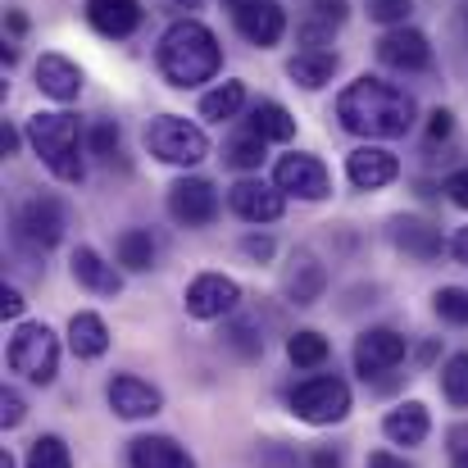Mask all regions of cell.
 Returning <instances> with one entry per match:
<instances>
[{
	"label": "cell",
	"instance_id": "6da1fadb",
	"mask_svg": "<svg viewBox=\"0 0 468 468\" xmlns=\"http://www.w3.org/2000/svg\"><path fill=\"white\" fill-rule=\"evenodd\" d=\"M414 114H419L414 96L387 78H373V73L346 82L336 96V123L355 137H368V142L405 137L414 128Z\"/></svg>",
	"mask_w": 468,
	"mask_h": 468
},
{
	"label": "cell",
	"instance_id": "7a4b0ae2",
	"mask_svg": "<svg viewBox=\"0 0 468 468\" xmlns=\"http://www.w3.org/2000/svg\"><path fill=\"white\" fill-rule=\"evenodd\" d=\"M218 69H223V46L200 18H177L159 37V73L168 78V87L186 91V87L214 82Z\"/></svg>",
	"mask_w": 468,
	"mask_h": 468
},
{
	"label": "cell",
	"instance_id": "3957f363",
	"mask_svg": "<svg viewBox=\"0 0 468 468\" xmlns=\"http://www.w3.org/2000/svg\"><path fill=\"white\" fill-rule=\"evenodd\" d=\"M27 146L41 155V164L59 177V182H82L87 164H82V128L78 114L69 110H37L23 128Z\"/></svg>",
	"mask_w": 468,
	"mask_h": 468
},
{
	"label": "cell",
	"instance_id": "277c9868",
	"mask_svg": "<svg viewBox=\"0 0 468 468\" xmlns=\"http://www.w3.org/2000/svg\"><path fill=\"white\" fill-rule=\"evenodd\" d=\"M9 368L18 378H27L32 387H50L55 373H59V336L46 327V323H18V332L9 336V350H5Z\"/></svg>",
	"mask_w": 468,
	"mask_h": 468
},
{
	"label": "cell",
	"instance_id": "5b68a950",
	"mask_svg": "<svg viewBox=\"0 0 468 468\" xmlns=\"http://www.w3.org/2000/svg\"><path fill=\"white\" fill-rule=\"evenodd\" d=\"M146 151L159 159V164H173V168H196L200 159L209 155V137L182 119V114H159L146 128Z\"/></svg>",
	"mask_w": 468,
	"mask_h": 468
},
{
	"label": "cell",
	"instance_id": "8992f818",
	"mask_svg": "<svg viewBox=\"0 0 468 468\" xmlns=\"http://www.w3.org/2000/svg\"><path fill=\"white\" fill-rule=\"evenodd\" d=\"M287 405H292V414H296L301 423L332 428V423H341V419L350 414L355 400H350V387H346L336 373H318V378H305L301 387H292Z\"/></svg>",
	"mask_w": 468,
	"mask_h": 468
},
{
	"label": "cell",
	"instance_id": "52a82bcc",
	"mask_svg": "<svg viewBox=\"0 0 468 468\" xmlns=\"http://www.w3.org/2000/svg\"><path fill=\"white\" fill-rule=\"evenodd\" d=\"M64 228H69V214L55 196H27L18 209H14V237L27 246V250H50L64 241Z\"/></svg>",
	"mask_w": 468,
	"mask_h": 468
},
{
	"label": "cell",
	"instance_id": "ba28073f",
	"mask_svg": "<svg viewBox=\"0 0 468 468\" xmlns=\"http://www.w3.org/2000/svg\"><path fill=\"white\" fill-rule=\"evenodd\" d=\"M273 186H278L282 196H296V200H327V196H332V173H327V164L318 155L296 151V155L278 159Z\"/></svg>",
	"mask_w": 468,
	"mask_h": 468
},
{
	"label": "cell",
	"instance_id": "9c48e42d",
	"mask_svg": "<svg viewBox=\"0 0 468 468\" xmlns=\"http://www.w3.org/2000/svg\"><path fill=\"white\" fill-rule=\"evenodd\" d=\"M405 355H410V341H405L400 332H391V327H368V332H359V341H355V373H359L364 382H373V378L400 368Z\"/></svg>",
	"mask_w": 468,
	"mask_h": 468
},
{
	"label": "cell",
	"instance_id": "30bf717a",
	"mask_svg": "<svg viewBox=\"0 0 468 468\" xmlns=\"http://www.w3.org/2000/svg\"><path fill=\"white\" fill-rule=\"evenodd\" d=\"M168 214L182 228H209L218 218V191L209 177H177L168 186Z\"/></svg>",
	"mask_w": 468,
	"mask_h": 468
},
{
	"label": "cell",
	"instance_id": "8fae6325",
	"mask_svg": "<svg viewBox=\"0 0 468 468\" xmlns=\"http://www.w3.org/2000/svg\"><path fill=\"white\" fill-rule=\"evenodd\" d=\"M105 400H110V410H114L119 419H128V423L155 419L159 410H164V391H159L155 382L137 378V373H114L110 387H105Z\"/></svg>",
	"mask_w": 468,
	"mask_h": 468
},
{
	"label": "cell",
	"instance_id": "7c38bea8",
	"mask_svg": "<svg viewBox=\"0 0 468 468\" xmlns=\"http://www.w3.org/2000/svg\"><path fill=\"white\" fill-rule=\"evenodd\" d=\"M182 305H186L191 318H205L209 323V318H223V314H232L241 305V287L228 273H200V278H191Z\"/></svg>",
	"mask_w": 468,
	"mask_h": 468
},
{
	"label": "cell",
	"instance_id": "4fadbf2b",
	"mask_svg": "<svg viewBox=\"0 0 468 468\" xmlns=\"http://www.w3.org/2000/svg\"><path fill=\"white\" fill-rule=\"evenodd\" d=\"M228 205H232V214L246 218V223H278V218L287 214V196H282L273 182H264V177H241V182L228 191Z\"/></svg>",
	"mask_w": 468,
	"mask_h": 468
},
{
	"label": "cell",
	"instance_id": "5bb4252c",
	"mask_svg": "<svg viewBox=\"0 0 468 468\" xmlns=\"http://www.w3.org/2000/svg\"><path fill=\"white\" fill-rule=\"evenodd\" d=\"M378 59L400 73H423V69H432V46L419 27H391L378 41Z\"/></svg>",
	"mask_w": 468,
	"mask_h": 468
},
{
	"label": "cell",
	"instance_id": "9a60e30c",
	"mask_svg": "<svg viewBox=\"0 0 468 468\" xmlns=\"http://www.w3.org/2000/svg\"><path fill=\"white\" fill-rule=\"evenodd\" d=\"M346 177L359 186V191H382L400 177V159L391 155L387 146H359L346 155Z\"/></svg>",
	"mask_w": 468,
	"mask_h": 468
},
{
	"label": "cell",
	"instance_id": "2e32d148",
	"mask_svg": "<svg viewBox=\"0 0 468 468\" xmlns=\"http://www.w3.org/2000/svg\"><path fill=\"white\" fill-rule=\"evenodd\" d=\"M232 18H237V32H241L250 46H260V50L278 46V41H282V32H287V9H282L278 0L246 5V9H237Z\"/></svg>",
	"mask_w": 468,
	"mask_h": 468
},
{
	"label": "cell",
	"instance_id": "e0dca14e",
	"mask_svg": "<svg viewBox=\"0 0 468 468\" xmlns=\"http://www.w3.org/2000/svg\"><path fill=\"white\" fill-rule=\"evenodd\" d=\"M391 241H396L410 260H419V264H432V260H441V250H446L441 228L428 223V218H414V214L391 218Z\"/></svg>",
	"mask_w": 468,
	"mask_h": 468
},
{
	"label": "cell",
	"instance_id": "ac0fdd59",
	"mask_svg": "<svg viewBox=\"0 0 468 468\" xmlns=\"http://www.w3.org/2000/svg\"><path fill=\"white\" fill-rule=\"evenodd\" d=\"M37 91L41 96H50V101H59V105H69V101H78V91H82V69L69 59V55H41L37 59Z\"/></svg>",
	"mask_w": 468,
	"mask_h": 468
},
{
	"label": "cell",
	"instance_id": "d6986e66",
	"mask_svg": "<svg viewBox=\"0 0 468 468\" xmlns=\"http://www.w3.org/2000/svg\"><path fill=\"white\" fill-rule=\"evenodd\" d=\"M142 18H146L142 0H87V23H91L101 37L123 41V37H133V32L142 27Z\"/></svg>",
	"mask_w": 468,
	"mask_h": 468
},
{
	"label": "cell",
	"instance_id": "ffe728a7",
	"mask_svg": "<svg viewBox=\"0 0 468 468\" xmlns=\"http://www.w3.org/2000/svg\"><path fill=\"white\" fill-rule=\"evenodd\" d=\"M323 287H327V269L318 264V255L314 250H296L287 273H282V296L292 305H314L323 296Z\"/></svg>",
	"mask_w": 468,
	"mask_h": 468
},
{
	"label": "cell",
	"instance_id": "44dd1931",
	"mask_svg": "<svg viewBox=\"0 0 468 468\" xmlns=\"http://www.w3.org/2000/svg\"><path fill=\"white\" fill-rule=\"evenodd\" d=\"M382 432H387L391 446H423L428 432H432V414H428L423 400H405L382 419Z\"/></svg>",
	"mask_w": 468,
	"mask_h": 468
},
{
	"label": "cell",
	"instance_id": "7402d4cb",
	"mask_svg": "<svg viewBox=\"0 0 468 468\" xmlns=\"http://www.w3.org/2000/svg\"><path fill=\"white\" fill-rule=\"evenodd\" d=\"M69 269H73V282L87 287V292H96V296H119L123 292V278L114 273V264H105L101 250H91V246H78L73 260H69Z\"/></svg>",
	"mask_w": 468,
	"mask_h": 468
},
{
	"label": "cell",
	"instance_id": "603a6c76",
	"mask_svg": "<svg viewBox=\"0 0 468 468\" xmlns=\"http://www.w3.org/2000/svg\"><path fill=\"white\" fill-rule=\"evenodd\" d=\"M128 464L133 468H196V460L186 455V446H177L173 437L151 432V437H137L128 446Z\"/></svg>",
	"mask_w": 468,
	"mask_h": 468
},
{
	"label": "cell",
	"instance_id": "cb8c5ba5",
	"mask_svg": "<svg viewBox=\"0 0 468 468\" xmlns=\"http://www.w3.org/2000/svg\"><path fill=\"white\" fill-rule=\"evenodd\" d=\"M69 350L78 355V359H101L105 350H110V327H105V318L91 310H78L69 318Z\"/></svg>",
	"mask_w": 468,
	"mask_h": 468
},
{
	"label": "cell",
	"instance_id": "d4e9b609",
	"mask_svg": "<svg viewBox=\"0 0 468 468\" xmlns=\"http://www.w3.org/2000/svg\"><path fill=\"white\" fill-rule=\"evenodd\" d=\"M287 78L301 82L305 91H318L336 78V55L332 50H301L292 64H287Z\"/></svg>",
	"mask_w": 468,
	"mask_h": 468
},
{
	"label": "cell",
	"instance_id": "484cf974",
	"mask_svg": "<svg viewBox=\"0 0 468 468\" xmlns=\"http://www.w3.org/2000/svg\"><path fill=\"white\" fill-rule=\"evenodd\" d=\"M255 137H264V142H292L296 137V119L278 105V101H260L255 110H250V123H246Z\"/></svg>",
	"mask_w": 468,
	"mask_h": 468
},
{
	"label": "cell",
	"instance_id": "4316f807",
	"mask_svg": "<svg viewBox=\"0 0 468 468\" xmlns=\"http://www.w3.org/2000/svg\"><path fill=\"white\" fill-rule=\"evenodd\" d=\"M241 105H246V87H241V82H218L214 91L200 96V119H209V123H228V119L241 114Z\"/></svg>",
	"mask_w": 468,
	"mask_h": 468
},
{
	"label": "cell",
	"instance_id": "83f0119b",
	"mask_svg": "<svg viewBox=\"0 0 468 468\" xmlns=\"http://www.w3.org/2000/svg\"><path fill=\"white\" fill-rule=\"evenodd\" d=\"M119 264L128 269V273H146V269H155V237L146 232V228H128V232H119Z\"/></svg>",
	"mask_w": 468,
	"mask_h": 468
},
{
	"label": "cell",
	"instance_id": "f1b7e54d",
	"mask_svg": "<svg viewBox=\"0 0 468 468\" xmlns=\"http://www.w3.org/2000/svg\"><path fill=\"white\" fill-rule=\"evenodd\" d=\"M327 355H332V346H327V336H323V332H314V327L287 336V359H292L296 368H323V364H327Z\"/></svg>",
	"mask_w": 468,
	"mask_h": 468
},
{
	"label": "cell",
	"instance_id": "f546056e",
	"mask_svg": "<svg viewBox=\"0 0 468 468\" xmlns=\"http://www.w3.org/2000/svg\"><path fill=\"white\" fill-rule=\"evenodd\" d=\"M23 468H73V455H69L64 437L46 432V437H37V441L27 446V460H23Z\"/></svg>",
	"mask_w": 468,
	"mask_h": 468
},
{
	"label": "cell",
	"instance_id": "4dcf8cb0",
	"mask_svg": "<svg viewBox=\"0 0 468 468\" xmlns=\"http://www.w3.org/2000/svg\"><path fill=\"white\" fill-rule=\"evenodd\" d=\"M441 396L455 405V410H468V350L451 355L441 364Z\"/></svg>",
	"mask_w": 468,
	"mask_h": 468
},
{
	"label": "cell",
	"instance_id": "1f68e13d",
	"mask_svg": "<svg viewBox=\"0 0 468 468\" xmlns=\"http://www.w3.org/2000/svg\"><path fill=\"white\" fill-rule=\"evenodd\" d=\"M264 146H269V142H264V137H255V133L246 128L241 137H232V142H228V151H223V155H228L232 168H260V164H264Z\"/></svg>",
	"mask_w": 468,
	"mask_h": 468
},
{
	"label": "cell",
	"instance_id": "d6a6232c",
	"mask_svg": "<svg viewBox=\"0 0 468 468\" xmlns=\"http://www.w3.org/2000/svg\"><path fill=\"white\" fill-rule=\"evenodd\" d=\"M432 310L441 323H455V327H468V292L464 287H441L432 296Z\"/></svg>",
	"mask_w": 468,
	"mask_h": 468
},
{
	"label": "cell",
	"instance_id": "836d02e7",
	"mask_svg": "<svg viewBox=\"0 0 468 468\" xmlns=\"http://www.w3.org/2000/svg\"><path fill=\"white\" fill-rule=\"evenodd\" d=\"M119 142H123V133H119V123H114V119H101V123L87 133V151H91L96 159H105V164H114Z\"/></svg>",
	"mask_w": 468,
	"mask_h": 468
},
{
	"label": "cell",
	"instance_id": "e575fe53",
	"mask_svg": "<svg viewBox=\"0 0 468 468\" xmlns=\"http://www.w3.org/2000/svg\"><path fill=\"white\" fill-rule=\"evenodd\" d=\"M410 0H368V18L373 23H387V27H405V18H410Z\"/></svg>",
	"mask_w": 468,
	"mask_h": 468
},
{
	"label": "cell",
	"instance_id": "d590c367",
	"mask_svg": "<svg viewBox=\"0 0 468 468\" xmlns=\"http://www.w3.org/2000/svg\"><path fill=\"white\" fill-rule=\"evenodd\" d=\"M228 341H232L241 355H260V350H264V336H255V323H246V318H237V323L228 327Z\"/></svg>",
	"mask_w": 468,
	"mask_h": 468
},
{
	"label": "cell",
	"instance_id": "8d00e7d4",
	"mask_svg": "<svg viewBox=\"0 0 468 468\" xmlns=\"http://www.w3.org/2000/svg\"><path fill=\"white\" fill-rule=\"evenodd\" d=\"M27 419V405H23V396L14 391V387H5L0 391V428H18Z\"/></svg>",
	"mask_w": 468,
	"mask_h": 468
},
{
	"label": "cell",
	"instance_id": "74e56055",
	"mask_svg": "<svg viewBox=\"0 0 468 468\" xmlns=\"http://www.w3.org/2000/svg\"><path fill=\"white\" fill-rule=\"evenodd\" d=\"M446 196H451V205H460V209H468V168H455L451 177H446V186H441Z\"/></svg>",
	"mask_w": 468,
	"mask_h": 468
},
{
	"label": "cell",
	"instance_id": "f35d334b",
	"mask_svg": "<svg viewBox=\"0 0 468 468\" xmlns=\"http://www.w3.org/2000/svg\"><path fill=\"white\" fill-rule=\"evenodd\" d=\"M451 133H455V114H451V110H432V114H428V137H432V142H446Z\"/></svg>",
	"mask_w": 468,
	"mask_h": 468
},
{
	"label": "cell",
	"instance_id": "ab89813d",
	"mask_svg": "<svg viewBox=\"0 0 468 468\" xmlns=\"http://www.w3.org/2000/svg\"><path fill=\"white\" fill-rule=\"evenodd\" d=\"M301 41H305V50H323V46L332 41V27L314 18V23H305V27H301Z\"/></svg>",
	"mask_w": 468,
	"mask_h": 468
},
{
	"label": "cell",
	"instance_id": "60d3db41",
	"mask_svg": "<svg viewBox=\"0 0 468 468\" xmlns=\"http://www.w3.org/2000/svg\"><path fill=\"white\" fill-rule=\"evenodd\" d=\"M23 310H27L23 292H18V287H5V292H0V318H23Z\"/></svg>",
	"mask_w": 468,
	"mask_h": 468
},
{
	"label": "cell",
	"instance_id": "b9f144b4",
	"mask_svg": "<svg viewBox=\"0 0 468 468\" xmlns=\"http://www.w3.org/2000/svg\"><path fill=\"white\" fill-rule=\"evenodd\" d=\"M314 18L327 23V27L341 23V18H346V0H314Z\"/></svg>",
	"mask_w": 468,
	"mask_h": 468
},
{
	"label": "cell",
	"instance_id": "7bdbcfd3",
	"mask_svg": "<svg viewBox=\"0 0 468 468\" xmlns=\"http://www.w3.org/2000/svg\"><path fill=\"white\" fill-rule=\"evenodd\" d=\"M241 250H246L250 260L269 264V260H273V237H246V241H241Z\"/></svg>",
	"mask_w": 468,
	"mask_h": 468
},
{
	"label": "cell",
	"instance_id": "ee69618b",
	"mask_svg": "<svg viewBox=\"0 0 468 468\" xmlns=\"http://www.w3.org/2000/svg\"><path fill=\"white\" fill-rule=\"evenodd\" d=\"M446 446H451V455H468V423L446 432Z\"/></svg>",
	"mask_w": 468,
	"mask_h": 468
},
{
	"label": "cell",
	"instance_id": "f6af8a7d",
	"mask_svg": "<svg viewBox=\"0 0 468 468\" xmlns=\"http://www.w3.org/2000/svg\"><path fill=\"white\" fill-rule=\"evenodd\" d=\"M310 468H341V451H327V446H323V451H314Z\"/></svg>",
	"mask_w": 468,
	"mask_h": 468
},
{
	"label": "cell",
	"instance_id": "bcb514c9",
	"mask_svg": "<svg viewBox=\"0 0 468 468\" xmlns=\"http://www.w3.org/2000/svg\"><path fill=\"white\" fill-rule=\"evenodd\" d=\"M368 468H410V464H405V460H396L391 451H373V455H368Z\"/></svg>",
	"mask_w": 468,
	"mask_h": 468
},
{
	"label": "cell",
	"instance_id": "7dc6e473",
	"mask_svg": "<svg viewBox=\"0 0 468 468\" xmlns=\"http://www.w3.org/2000/svg\"><path fill=\"white\" fill-rule=\"evenodd\" d=\"M18 142H23V137L5 123V128H0V151H5V155H14V151H18Z\"/></svg>",
	"mask_w": 468,
	"mask_h": 468
},
{
	"label": "cell",
	"instance_id": "c3c4849f",
	"mask_svg": "<svg viewBox=\"0 0 468 468\" xmlns=\"http://www.w3.org/2000/svg\"><path fill=\"white\" fill-rule=\"evenodd\" d=\"M451 250H455V260H460V264H468V228H460V232H455Z\"/></svg>",
	"mask_w": 468,
	"mask_h": 468
},
{
	"label": "cell",
	"instance_id": "681fc988",
	"mask_svg": "<svg viewBox=\"0 0 468 468\" xmlns=\"http://www.w3.org/2000/svg\"><path fill=\"white\" fill-rule=\"evenodd\" d=\"M223 5H232V14H237V9H246V5H260V0H223Z\"/></svg>",
	"mask_w": 468,
	"mask_h": 468
},
{
	"label": "cell",
	"instance_id": "f907efd6",
	"mask_svg": "<svg viewBox=\"0 0 468 468\" xmlns=\"http://www.w3.org/2000/svg\"><path fill=\"white\" fill-rule=\"evenodd\" d=\"M0 468H14V455H9V451H0Z\"/></svg>",
	"mask_w": 468,
	"mask_h": 468
},
{
	"label": "cell",
	"instance_id": "816d5d0a",
	"mask_svg": "<svg viewBox=\"0 0 468 468\" xmlns=\"http://www.w3.org/2000/svg\"><path fill=\"white\" fill-rule=\"evenodd\" d=\"M455 468H468V455H455Z\"/></svg>",
	"mask_w": 468,
	"mask_h": 468
},
{
	"label": "cell",
	"instance_id": "f5cc1de1",
	"mask_svg": "<svg viewBox=\"0 0 468 468\" xmlns=\"http://www.w3.org/2000/svg\"><path fill=\"white\" fill-rule=\"evenodd\" d=\"M177 5H186V9H196V5H200V0H177Z\"/></svg>",
	"mask_w": 468,
	"mask_h": 468
}]
</instances>
